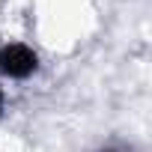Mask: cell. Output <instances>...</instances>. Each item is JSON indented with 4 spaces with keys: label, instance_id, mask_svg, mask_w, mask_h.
<instances>
[{
    "label": "cell",
    "instance_id": "cell-1",
    "mask_svg": "<svg viewBox=\"0 0 152 152\" xmlns=\"http://www.w3.org/2000/svg\"><path fill=\"white\" fill-rule=\"evenodd\" d=\"M36 69V54L24 45H6L0 51V72H6L9 78H24Z\"/></svg>",
    "mask_w": 152,
    "mask_h": 152
}]
</instances>
